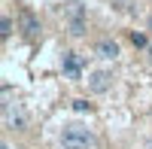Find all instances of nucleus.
<instances>
[{
	"label": "nucleus",
	"mask_w": 152,
	"mask_h": 149,
	"mask_svg": "<svg viewBox=\"0 0 152 149\" xmlns=\"http://www.w3.org/2000/svg\"><path fill=\"white\" fill-rule=\"evenodd\" d=\"M73 110H76V113H91V104L79 97V101H73Z\"/></svg>",
	"instance_id": "nucleus-10"
},
{
	"label": "nucleus",
	"mask_w": 152,
	"mask_h": 149,
	"mask_svg": "<svg viewBox=\"0 0 152 149\" xmlns=\"http://www.w3.org/2000/svg\"><path fill=\"white\" fill-rule=\"evenodd\" d=\"M64 18H67V34L70 37H82L85 34V6L82 3H67L64 6Z\"/></svg>",
	"instance_id": "nucleus-3"
},
{
	"label": "nucleus",
	"mask_w": 152,
	"mask_h": 149,
	"mask_svg": "<svg viewBox=\"0 0 152 149\" xmlns=\"http://www.w3.org/2000/svg\"><path fill=\"white\" fill-rule=\"evenodd\" d=\"M146 55H149V64H152V46H149V49H146Z\"/></svg>",
	"instance_id": "nucleus-11"
},
{
	"label": "nucleus",
	"mask_w": 152,
	"mask_h": 149,
	"mask_svg": "<svg viewBox=\"0 0 152 149\" xmlns=\"http://www.w3.org/2000/svg\"><path fill=\"white\" fill-rule=\"evenodd\" d=\"M0 149H12V146H9V143H6V140H3V146H0Z\"/></svg>",
	"instance_id": "nucleus-12"
},
{
	"label": "nucleus",
	"mask_w": 152,
	"mask_h": 149,
	"mask_svg": "<svg viewBox=\"0 0 152 149\" xmlns=\"http://www.w3.org/2000/svg\"><path fill=\"white\" fill-rule=\"evenodd\" d=\"M94 55H97V58H104V61L119 58V43H116V40H110V37H107V40H97V43H94Z\"/></svg>",
	"instance_id": "nucleus-7"
},
{
	"label": "nucleus",
	"mask_w": 152,
	"mask_h": 149,
	"mask_svg": "<svg viewBox=\"0 0 152 149\" xmlns=\"http://www.w3.org/2000/svg\"><path fill=\"white\" fill-rule=\"evenodd\" d=\"M94 146V134L85 125H64L61 131V149H91Z\"/></svg>",
	"instance_id": "nucleus-1"
},
{
	"label": "nucleus",
	"mask_w": 152,
	"mask_h": 149,
	"mask_svg": "<svg viewBox=\"0 0 152 149\" xmlns=\"http://www.w3.org/2000/svg\"><path fill=\"white\" fill-rule=\"evenodd\" d=\"M0 116H3V128L6 131H24V128H28V110H24L18 101H9V97H6Z\"/></svg>",
	"instance_id": "nucleus-2"
},
{
	"label": "nucleus",
	"mask_w": 152,
	"mask_h": 149,
	"mask_svg": "<svg viewBox=\"0 0 152 149\" xmlns=\"http://www.w3.org/2000/svg\"><path fill=\"white\" fill-rule=\"evenodd\" d=\"M61 70H64L67 79H79L82 76V58L76 52H64L61 55Z\"/></svg>",
	"instance_id": "nucleus-5"
},
{
	"label": "nucleus",
	"mask_w": 152,
	"mask_h": 149,
	"mask_svg": "<svg viewBox=\"0 0 152 149\" xmlns=\"http://www.w3.org/2000/svg\"><path fill=\"white\" fill-rule=\"evenodd\" d=\"M131 43H134L137 49H149V46H152V43L146 40V34H140V31H134V34H131Z\"/></svg>",
	"instance_id": "nucleus-8"
},
{
	"label": "nucleus",
	"mask_w": 152,
	"mask_h": 149,
	"mask_svg": "<svg viewBox=\"0 0 152 149\" xmlns=\"http://www.w3.org/2000/svg\"><path fill=\"white\" fill-rule=\"evenodd\" d=\"M146 149H152V137H149V140H146Z\"/></svg>",
	"instance_id": "nucleus-13"
},
{
	"label": "nucleus",
	"mask_w": 152,
	"mask_h": 149,
	"mask_svg": "<svg viewBox=\"0 0 152 149\" xmlns=\"http://www.w3.org/2000/svg\"><path fill=\"white\" fill-rule=\"evenodd\" d=\"M9 34H12V18L3 15V18H0V37H3V40H9Z\"/></svg>",
	"instance_id": "nucleus-9"
},
{
	"label": "nucleus",
	"mask_w": 152,
	"mask_h": 149,
	"mask_svg": "<svg viewBox=\"0 0 152 149\" xmlns=\"http://www.w3.org/2000/svg\"><path fill=\"white\" fill-rule=\"evenodd\" d=\"M21 34H24V40H37L40 37V18L31 9H21Z\"/></svg>",
	"instance_id": "nucleus-6"
},
{
	"label": "nucleus",
	"mask_w": 152,
	"mask_h": 149,
	"mask_svg": "<svg viewBox=\"0 0 152 149\" xmlns=\"http://www.w3.org/2000/svg\"><path fill=\"white\" fill-rule=\"evenodd\" d=\"M88 91L91 94H107L113 88V82H116V76H113L110 70H94V73H88Z\"/></svg>",
	"instance_id": "nucleus-4"
}]
</instances>
